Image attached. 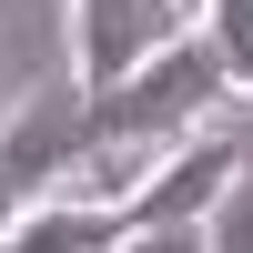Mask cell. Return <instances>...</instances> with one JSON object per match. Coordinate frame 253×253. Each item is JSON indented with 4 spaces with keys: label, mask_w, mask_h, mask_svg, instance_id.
Masks as SVG:
<instances>
[{
    "label": "cell",
    "mask_w": 253,
    "mask_h": 253,
    "mask_svg": "<svg viewBox=\"0 0 253 253\" xmlns=\"http://www.w3.org/2000/svg\"><path fill=\"white\" fill-rule=\"evenodd\" d=\"M223 101H233V71H223L213 31H182L172 51H152L132 81L91 91V142H193Z\"/></svg>",
    "instance_id": "cell-1"
},
{
    "label": "cell",
    "mask_w": 253,
    "mask_h": 253,
    "mask_svg": "<svg viewBox=\"0 0 253 253\" xmlns=\"http://www.w3.org/2000/svg\"><path fill=\"white\" fill-rule=\"evenodd\" d=\"M81 152H91V91H81V81H41V91L0 122V243H10L41 203L71 193Z\"/></svg>",
    "instance_id": "cell-2"
},
{
    "label": "cell",
    "mask_w": 253,
    "mask_h": 253,
    "mask_svg": "<svg viewBox=\"0 0 253 253\" xmlns=\"http://www.w3.org/2000/svg\"><path fill=\"white\" fill-rule=\"evenodd\" d=\"M182 31H193L182 0H71V81L81 91H112L152 51H172Z\"/></svg>",
    "instance_id": "cell-3"
},
{
    "label": "cell",
    "mask_w": 253,
    "mask_h": 253,
    "mask_svg": "<svg viewBox=\"0 0 253 253\" xmlns=\"http://www.w3.org/2000/svg\"><path fill=\"white\" fill-rule=\"evenodd\" d=\"M233 182H243V152H233L223 132H193V142H182V152L162 162V172L142 182L132 203H122V223H132V233H162V223H203L223 193H233Z\"/></svg>",
    "instance_id": "cell-4"
},
{
    "label": "cell",
    "mask_w": 253,
    "mask_h": 253,
    "mask_svg": "<svg viewBox=\"0 0 253 253\" xmlns=\"http://www.w3.org/2000/svg\"><path fill=\"white\" fill-rule=\"evenodd\" d=\"M122 243H132L122 203H71V193H61V203H41L0 253H122Z\"/></svg>",
    "instance_id": "cell-5"
},
{
    "label": "cell",
    "mask_w": 253,
    "mask_h": 253,
    "mask_svg": "<svg viewBox=\"0 0 253 253\" xmlns=\"http://www.w3.org/2000/svg\"><path fill=\"white\" fill-rule=\"evenodd\" d=\"M203 31H213L233 91H253V0H203Z\"/></svg>",
    "instance_id": "cell-6"
},
{
    "label": "cell",
    "mask_w": 253,
    "mask_h": 253,
    "mask_svg": "<svg viewBox=\"0 0 253 253\" xmlns=\"http://www.w3.org/2000/svg\"><path fill=\"white\" fill-rule=\"evenodd\" d=\"M203 243H213V253H253V172L213 203V213H203Z\"/></svg>",
    "instance_id": "cell-7"
},
{
    "label": "cell",
    "mask_w": 253,
    "mask_h": 253,
    "mask_svg": "<svg viewBox=\"0 0 253 253\" xmlns=\"http://www.w3.org/2000/svg\"><path fill=\"white\" fill-rule=\"evenodd\" d=\"M122 253H213V243H203V223H162V233H132Z\"/></svg>",
    "instance_id": "cell-8"
},
{
    "label": "cell",
    "mask_w": 253,
    "mask_h": 253,
    "mask_svg": "<svg viewBox=\"0 0 253 253\" xmlns=\"http://www.w3.org/2000/svg\"><path fill=\"white\" fill-rule=\"evenodd\" d=\"M182 10H203V0H182Z\"/></svg>",
    "instance_id": "cell-9"
}]
</instances>
